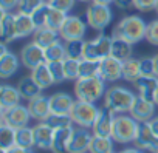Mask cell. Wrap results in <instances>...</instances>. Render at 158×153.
I'll use <instances>...</instances> for the list:
<instances>
[{"mask_svg":"<svg viewBox=\"0 0 158 153\" xmlns=\"http://www.w3.org/2000/svg\"><path fill=\"white\" fill-rule=\"evenodd\" d=\"M45 122H47L51 128H54V130L73 125V119H71L70 115H54V113H51L50 118H48Z\"/></svg>","mask_w":158,"mask_h":153,"instance_id":"cell-38","label":"cell"},{"mask_svg":"<svg viewBox=\"0 0 158 153\" xmlns=\"http://www.w3.org/2000/svg\"><path fill=\"white\" fill-rule=\"evenodd\" d=\"M119 10H130L135 8V0H115L113 2Z\"/></svg>","mask_w":158,"mask_h":153,"instance_id":"cell-47","label":"cell"},{"mask_svg":"<svg viewBox=\"0 0 158 153\" xmlns=\"http://www.w3.org/2000/svg\"><path fill=\"white\" fill-rule=\"evenodd\" d=\"M50 73L54 79V84H60L67 81V76H65V68H64V60H57V62H47Z\"/></svg>","mask_w":158,"mask_h":153,"instance_id":"cell-39","label":"cell"},{"mask_svg":"<svg viewBox=\"0 0 158 153\" xmlns=\"http://www.w3.org/2000/svg\"><path fill=\"white\" fill-rule=\"evenodd\" d=\"M155 11H156V14H158V2H156V6H155Z\"/></svg>","mask_w":158,"mask_h":153,"instance_id":"cell-54","label":"cell"},{"mask_svg":"<svg viewBox=\"0 0 158 153\" xmlns=\"http://www.w3.org/2000/svg\"><path fill=\"white\" fill-rule=\"evenodd\" d=\"M2 153H34L33 148H23V147H19V145H14L8 150H3Z\"/></svg>","mask_w":158,"mask_h":153,"instance_id":"cell-48","label":"cell"},{"mask_svg":"<svg viewBox=\"0 0 158 153\" xmlns=\"http://www.w3.org/2000/svg\"><path fill=\"white\" fill-rule=\"evenodd\" d=\"M28 110L33 119L39 121V122H45L50 115H51V107H50V98H47L45 95H39L36 98H33L31 101H28Z\"/></svg>","mask_w":158,"mask_h":153,"instance_id":"cell-15","label":"cell"},{"mask_svg":"<svg viewBox=\"0 0 158 153\" xmlns=\"http://www.w3.org/2000/svg\"><path fill=\"white\" fill-rule=\"evenodd\" d=\"M77 2H89V0H77Z\"/></svg>","mask_w":158,"mask_h":153,"instance_id":"cell-55","label":"cell"},{"mask_svg":"<svg viewBox=\"0 0 158 153\" xmlns=\"http://www.w3.org/2000/svg\"><path fill=\"white\" fill-rule=\"evenodd\" d=\"M20 62L23 63L25 68L34 70L40 63L47 62L45 60V50L42 46H39L36 42H30L20 50Z\"/></svg>","mask_w":158,"mask_h":153,"instance_id":"cell-10","label":"cell"},{"mask_svg":"<svg viewBox=\"0 0 158 153\" xmlns=\"http://www.w3.org/2000/svg\"><path fill=\"white\" fill-rule=\"evenodd\" d=\"M87 23L90 28H93L95 31H102L106 30L113 19V13L110 10L109 5H102V3H92L87 8Z\"/></svg>","mask_w":158,"mask_h":153,"instance_id":"cell-7","label":"cell"},{"mask_svg":"<svg viewBox=\"0 0 158 153\" xmlns=\"http://www.w3.org/2000/svg\"><path fill=\"white\" fill-rule=\"evenodd\" d=\"M138 96L146 98L149 101H153L156 88H158V78L156 76H141V78L135 82Z\"/></svg>","mask_w":158,"mask_h":153,"instance_id":"cell-21","label":"cell"},{"mask_svg":"<svg viewBox=\"0 0 158 153\" xmlns=\"http://www.w3.org/2000/svg\"><path fill=\"white\" fill-rule=\"evenodd\" d=\"M155 107H156V104L153 101H149V99L141 98V96L136 95V99H135V102H133L129 113L138 122H149L155 115Z\"/></svg>","mask_w":158,"mask_h":153,"instance_id":"cell-14","label":"cell"},{"mask_svg":"<svg viewBox=\"0 0 158 153\" xmlns=\"http://www.w3.org/2000/svg\"><path fill=\"white\" fill-rule=\"evenodd\" d=\"M149 125H150V128L153 130V133L158 136V116H153V118L149 121Z\"/></svg>","mask_w":158,"mask_h":153,"instance_id":"cell-49","label":"cell"},{"mask_svg":"<svg viewBox=\"0 0 158 153\" xmlns=\"http://www.w3.org/2000/svg\"><path fill=\"white\" fill-rule=\"evenodd\" d=\"M84 45H85V40H70V42H65L67 57L76 59V60H82L84 59Z\"/></svg>","mask_w":158,"mask_h":153,"instance_id":"cell-35","label":"cell"},{"mask_svg":"<svg viewBox=\"0 0 158 153\" xmlns=\"http://www.w3.org/2000/svg\"><path fill=\"white\" fill-rule=\"evenodd\" d=\"M19 65H20V62H19L17 56L13 51H8L5 56L0 57V78L2 79L11 78L13 74L17 73Z\"/></svg>","mask_w":158,"mask_h":153,"instance_id":"cell-23","label":"cell"},{"mask_svg":"<svg viewBox=\"0 0 158 153\" xmlns=\"http://www.w3.org/2000/svg\"><path fill=\"white\" fill-rule=\"evenodd\" d=\"M16 145L23 148H33L34 145V131L33 127H22L16 130Z\"/></svg>","mask_w":158,"mask_h":153,"instance_id":"cell-31","label":"cell"},{"mask_svg":"<svg viewBox=\"0 0 158 153\" xmlns=\"http://www.w3.org/2000/svg\"><path fill=\"white\" fill-rule=\"evenodd\" d=\"M36 25L33 22V17L30 14H23V13H17L16 14V33H17V39H25L31 34H34L36 31Z\"/></svg>","mask_w":158,"mask_h":153,"instance_id":"cell-24","label":"cell"},{"mask_svg":"<svg viewBox=\"0 0 158 153\" xmlns=\"http://www.w3.org/2000/svg\"><path fill=\"white\" fill-rule=\"evenodd\" d=\"M92 2H95V3H102V5H110V3L115 2V0H92Z\"/></svg>","mask_w":158,"mask_h":153,"instance_id":"cell-52","label":"cell"},{"mask_svg":"<svg viewBox=\"0 0 158 153\" xmlns=\"http://www.w3.org/2000/svg\"><path fill=\"white\" fill-rule=\"evenodd\" d=\"M73 105H74V99L71 98V95L65 91H57L53 96H50V107H51V113L54 115H70Z\"/></svg>","mask_w":158,"mask_h":153,"instance_id":"cell-18","label":"cell"},{"mask_svg":"<svg viewBox=\"0 0 158 153\" xmlns=\"http://www.w3.org/2000/svg\"><path fill=\"white\" fill-rule=\"evenodd\" d=\"M139 124L135 118L127 116V115H116L115 116V122H113V131H112V139L118 144H129L133 142L138 130H139Z\"/></svg>","mask_w":158,"mask_h":153,"instance_id":"cell-4","label":"cell"},{"mask_svg":"<svg viewBox=\"0 0 158 153\" xmlns=\"http://www.w3.org/2000/svg\"><path fill=\"white\" fill-rule=\"evenodd\" d=\"M99 108L93 102L87 101H74V105L70 111V116L73 119V124L77 127H84V128H92L96 118H98Z\"/></svg>","mask_w":158,"mask_h":153,"instance_id":"cell-6","label":"cell"},{"mask_svg":"<svg viewBox=\"0 0 158 153\" xmlns=\"http://www.w3.org/2000/svg\"><path fill=\"white\" fill-rule=\"evenodd\" d=\"M158 0H135V8L141 13H147L150 10H155Z\"/></svg>","mask_w":158,"mask_h":153,"instance_id":"cell-45","label":"cell"},{"mask_svg":"<svg viewBox=\"0 0 158 153\" xmlns=\"http://www.w3.org/2000/svg\"><path fill=\"white\" fill-rule=\"evenodd\" d=\"M139 70H141V76H155V73H153V57L139 59Z\"/></svg>","mask_w":158,"mask_h":153,"instance_id":"cell-44","label":"cell"},{"mask_svg":"<svg viewBox=\"0 0 158 153\" xmlns=\"http://www.w3.org/2000/svg\"><path fill=\"white\" fill-rule=\"evenodd\" d=\"M112 43H113V36H106L104 33H99L96 37L85 40L84 45V59L102 62L104 59L112 56Z\"/></svg>","mask_w":158,"mask_h":153,"instance_id":"cell-5","label":"cell"},{"mask_svg":"<svg viewBox=\"0 0 158 153\" xmlns=\"http://www.w3.org/2000/svg\"><path fill=\"white\" fill-rule=\"evenodd\" d=\"M106 81L101 76L93 78H79L74 82V95L79 101L96 102L106 95Z\"/></svg>","mask_w":158,"mask_h":153,"instance_id":"cell-3","label":"cell"},{"mask_svg":"<svg viewBox=\"0 0 158 153\" xmlns=\"http://www.w3.org/2000/svg\"><path fill=\"white\" fill-rule=\"evenodd\" d=\"M132 45H133V43H130V42L121 39V37H115V36H113L112 57H115V59H118V60H121V62L130 59V57H132V51H133V50H132Z\"/></svg>","mask_w":158,"mask_h":153,"instance_id":"cell-28","label":"cell"},{"mask_svg":"<svg viewBox=\"0 0 158 153\" xmlns=\"http://www.w3.org/2000/svg\"><path fill=\"white\" fill-rule=\"evenodd\" d=\"M31 115H30V110L28 107L25 105H16L10 110H5V111H0V124H6L13 128H22V127H27L28 122H30Z\"/></svg>","mask_w":158,"mask_h":153,"instance_id":"cell-8","label":"cell"},{"mask_svg":"<svg viewBox=\"0 0 158 153\" xmlns=\"http://www.w3.org/2000/svg\"><path fill=\"white\" fill-rule=\"evenodd\" d=\"M59 31H54L48 26H42V28H37L33 34V42H36L39 46H42L44 50L48 48L51 43H54L56 40H59Z\"/></svg>","mask_w":158,"mask_h":153,"instance_id":"cell-26","label":"cell"},{"mask_svg":"<svg viewBox=\"0 0 158 153\" xmlns=\"http://www.w3.org/2000/svg\"><path fill=\"white\" fill-rule=\"evenodd\" d=\"M153 102L156 104V107H158V88H156V93H155V98H153Z\"/></svg>","mask_w":158,"mask_h":153,"instance_id":"cell-53","label":"cell"},{"mask_svg":"<svg viewBox=\"0 0 158 153\" xmlns=\"http://www.w3.org/2000/svg\"><path fill=\"white\" fill-rule=\"evenodd\" d=\"M20 0H0V10L2 11H13L14 8L19 6Z\"/></svg>","mask_w":158,"mask_h":153,"instance_id":"cell-46","label":"cell"},{"mask_svg":"<svg viewBox=\"0 0 158 153\" xmlns=\"http://www.w3.org/2000/svg\"><path fill=\"white\" fill-rule=\"evenodd\" d=\"M133 144H135V147H138L141 150H147L150 153H158V136L153 133L149 122L139 124V130H138V135H136Z\"/></svg>","mask_w":158,"mask_h":153,"instance_id":"cell-11","label":"cell"},{"mask_svg":"<svg viewBox=\"0 0 158 153\" xmlns=\"http://www.w3.org/2000/svg\"><path fill=\"white\" fill-rule=\"evenodd\" d=\"M0 36H2L3 43H10L17 39L16 33V14L10 11H2V19H0Z\"/></svg>","mask_w":158,"mask_h":153,"instance_id":"cell-19","label":"cell"},{"mask_svg":"<svg viewBox=\"0 0 158 153\" xmlns=\"http://www.w3.org/2000/svg\"><path fill=\"white\" fill-rule=\"evenodd\" d=\"M141 78V70H139V59L130 57L123 62V79L127 82H136Z\"/></svg>","mask_w":158,"mask_h":153,"instance_id":"cell-29","label":"cell"},{"mask_svg":"<svg viewBox=\"0 0 158 153\" xmlns=\"http://www.w3.org/2000/svg\"><path fill=\"white\" fill-rule=\"evenodd\" d=\"M113 139L107 136H96L93 135L89 153H113Z\"/></svg>","mask_w":158,"mask_h":153,"instance_id":"cell-30","label":"cell"},{"mask_svg":"<svg viewBox=\"0 0 158 153\" xmlns=\"http://www.w3.org/2000/svg\"><path fill=\"white\" fill-rule=\"evenodd\" d=\"M64 68H65L67 81H77V79H79V71H81V60H76V59L67 57V59L64 60Z\"/></svg>","mask_w":158,"mask_h":153,"instance_id":"cell-37","label":"cell"},{"mask_svg":"<svg viewBox=\"0 0 158 153\" xmlns=\"http://www.w3.org/2000/svg\"><path fill=\"white\" fill-rule=\"evenodd\" d=\"M147 23L139 16H126L123 17L113 30L115 37H121L130 43H138L146 39Z\"/></svg>","mask_w":158,"mask_h":153,"instance_id":"cell-2","label":"cell"},{"mask_svg":"<svg viewBox=\"0 0 158 153\" xmlns=\"http://www.w3.org/2000/svg\"><path fill=\"white\" fill-rule=\"evenodd\" d=\"M20 99H22V96H20L17 87H13L8 84H3L0 87V111H5V110H10V108L19 105Z\"/></svg>","mask_w":158,"mask_h":153,"instance_id":"cell-20","label":"cell"},{"mask_svg":"<svg viewBox=\"0 0 158 153\" xmlns=\"http://www.w3.org/2000/svg\"><path fill=\"white\" fill-rule=\"evenodd\" d=\"M73 130H74V127H73V125L54 130L53 145H51V151H53V153H67L68 142H70V139H71Z\"/></svg>","mask_w":158,"mask_h":153,"instance_id":"cell-22","label":"cell"},{"mask_svg":"<svg viewBox=\"0 0 158 153\" xmlns=\"http://www.w3.org/2000/svg\"><path fill=\"white\" fill-rule=\"evenodd\" d=\"M34 131V145L40 150H51L54 128H51L47 122H39L33 127Z\"/></svg>","mask_w":158,"mask_h":153,"instance_id":"cell-17","label":"cell"},{"mask_svg":"<svg viewBox=\"0 0 158 153\" xmlns=\"http://www.w3.org/2000/svg\"><path fill=\"white\" fill-rule=\"evenodd\" d=\"M14 145H16V128L6 124H0V148H2V151Z\"/></svg>","mask_w":158,"mask_h":153,"instance_id":"cell-33","label":"cell"},{"mask_svg":"<svg viewBox=\"0 0 158 153\" xmlns=\"http://www.w3.org/2000/svg\"><path fill=\"white\" fill-rule=\"evenodd\" d=\"M115 113L112 110H109L107 107H101L98 111V118L92 127L93 135L96 136H107L112 138V131H113V122H115Z\"/></svg>","mask_w":158,"mask_h":153,"instance_id":"cell-13","label":"cell"},{"mask_svg":"<svg viewBox=\"0 0 158 153\" xmlns=\"http://www.w3.org/2000/svg\"><path fill=\"white\" fill-rule=\"evenodd\" d=\"M99 76L106 82H115L123 79V62L115 57H107L101 62Z\"/></svg>","mask_w":158,"mask_h":153,"instance_id":"cell-16","label":"cell"},{"mask_svg":"<svg viewBox=\"0 0 158 153\" xmlns=\"http://www.w3.org/2000/svg\"><path fill=\"white\" fill-rule=\"evenodd\" d=\"M153 73H155V76L158 78V54L153 56Z\"/></svg>","mask_w":158,"mask_h":153,"instance_id":"cell-51","label":"cell"},{"mask_svg":"<svg viewBox=\"0 0 158 153\" xmlns=\"http://www.w3.org/2000/svg\"><path fill=\"white\" fill-rule=\"evenodd\" d=\"M47 3V0H20L19 2V13H23V14H33L40 5Z\"/></svg>","mask_w":158,"mask_h":153,"instance_id":"cell-41","label":"cell"},{"mask_svg":"<svg viewBox=\"0 0 158 153\" xmlns=\"http://www.w3.org/2000/svg\"><path fill=\"white\" fill-rule=\"evenodd\" d=\"M99 66H101V62L90 60V59H82L81 60L79 78H93V76H99Z\"/></svg>","mask_w":158,"mask_h":153,"instance_id":"cell-36","label":"cell"},{"mask_svg":"<svg viewBox=\"0 0 158 153\" xmlns=\"http://www.w3.org/2000/svg\"><path fill=\"white\" fill-rule=\"evenodd\" d=\"M119 153H144V151L141 148H138V147H132V148H124Z\"/></svg>","mask_w":158,"mask_h":153,"instance_id":"cell-50","label":"cell"},{"mask_svg":"<svg viewBox=\"0 0 158 153\" xmlns=\"http://www.w3.org/2000/svg\"><path fill=\"white\" fill-rule=\"evenodd\" d=\"M68 14L64 13V11H59L56 8H51L50 13H48V19H47V25L48 28L54 30V31H60V28L64 26L65 20H67Z\"/></svg>","mask_w":158,"mask_h":153,"instance_id":"cell-34","label":"cell"},{"mask_svg":"<svg viewBox=\"0 0 158 153\" xmlns=\"http://www.w3.org/2000/svg\"><path fill=\"white\" fill-rule=\"evenodd\" d=\"M87 25L79 16H68L64 26L59 31V36L65 40H84V36L87 33Z\"/></svg>","mask_w":158,"mask_h":153,"instance_id":"cell-9","label":"cell"},{"mask_svg":"<svg viewBox=\"0 0 158 153\" xmlns=\"http://www.w3.org/2000/svg\"><path fill=\"white\" fill-rule=\"evenodd\" d=\"M17 90H19L22 99H27V101H31L33 98H36L42 93V88L37 85V82L31 78V76H25V78H22L19 81Z\"/></svg>","mask_w":158,"mask_h":153,"instance_id":"cell-25","label":"cell"},{"mask_svg":"<svg viewBox=\"0 0 158 153\" xmlns=\"http://www.w3.org/2000/svg\"><path fill=\"white\" fill-rule=\"evenodd\" d=\"M135 99L136 95L132 90L124 88L121 85H113L107 88L104 95V107L112 110L115 115H126L130 111Z\"/></svg>","mask_w":158,"mask_h":153,"instance_id":"cell-1","label":"cell"},{"mask_svg":"<svg viewBox=\"0 0 158 153\" xmlns=\"http://www.w3.org/2000/svg\"><path fill=\"white\" fill-rule=\"evenodd\" d=\"M50 10H51V6H50L48 3H44V5H40V6L31 14L36 28H42V26L47 25V19H48V13H50Z\"/></svg>","mask_w":158,"mask_h":153,"instance_id":"cell-40","label":"cell"},{"mask_svg":"<svg viewBox=\"0 0 158 153\" xmlns=\"http://www.w3.org/2000/svg\"><path fill=\"white\" fill-rule=\"evenodd\" d=\"M30 76L37 82V85L42 90H45V88H48V87H51L54 84V79H53V76L50 73V68H48V63L47 62H44L39 66H36L34 70H31V74Z\"/></svg>","mask_w":158,"mask_h":153,"instance_id":"cell-27","label":"cell"},{"mask_svg":"<svg viewBox=\"0 0 158 153\" xmlns=\"http://www.w3.org/2000/svg\"><path fill=\"white\" fill-rule=\"evenodd\" d=\"M146 40L155 46H158V19L152 20L147 25V31H146Z\"/></svg>","mask_w":158,"mask_h":153,"instance_id":"cell-42","label":"cell"},{"mask_svg":"<svg viewBox=\"0 0 158 153\" xmlns=\"http://www.w3.org/2000/svg\"><path fill=\"white\" fill-rule=\"evenodd\" d=\"M65 59H67L65 43H62L60 40H56L48 48H45V60L47 62H57V60H65Z\"/></svg>","mask_w":158,"mask_h":153,"instance_id":"cell-32","label":"cell"},{"mask_svg":"<svg viewBox=\"0 0 158 153\" xmlns=\"http://www.w3.org/2000/svg\"><path fill=\"white\" fill-rule=\"evenodd\" d=\"M92 138H93V133H90L89 128H84V127L74 128L71 139L68 142L67 153H87L90 148Z\"/></svg>","mask_w":158,"mask_h":153,"instance_id":"cell-12","label":"cell"},{"mask_svg":"<svg viewBox=\"0 0 158 153\" xmlns=\"http://www.w3.org/2000/svg\"><path fill=\"white\" fill-rule=\"evenodd\" d=\"M47 3L51 8H56V10L68 14V11L74 6V0H47Z\"/></svg>","mask_w":158,"mask_h":153,"instance_id":"cell-43","label":"cell"}]
</instances>
